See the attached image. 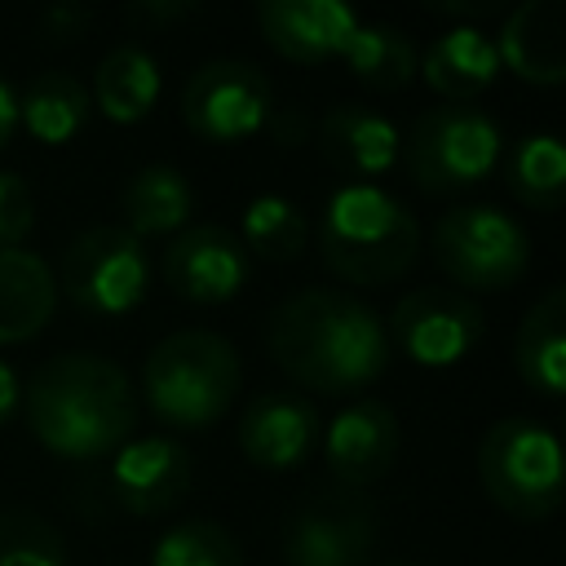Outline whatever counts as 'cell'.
<instances>
[{"instance_id":"obj_1","label":"cell","mask_w":566,"mask_h":566,"mask_svg":"<svg viewBox=\"0 0 566 566\" xmlns=\"http://www.w3.org/2000/svg\"><path fill=\"white\" fill-rule=\"evenodd\" d=\"M265 349L301 389L345 398L385 376L394 345L385 318L354 292L305 287L270 310Z\"/></svg>"},{"instance_id":"obj_2","label":"cell","mask_w":566,"mask_h":566,"mask_svg":"<svg viewBox=\"0 0 566 566\" xmlns=\"http://www.w3.org/2000/svg\"><path fill=\"white\" fill-rule=\"evenodd\" d=\"M31 438L57 460H106L137 424V389L128 371L102 354L71 349L44 358L22 385Z\"/></svg>"},{"instance_id":"obj_3","label":"cell","mask_w":566,"mask_h":566,"mask_svg":"<svg viewBox=\"0 0 566 566\" xmlns=\"http://www.w3.org/2000/svg\"><path fill=\"white\" fill-rule=\"evenodd\" d=\"M318 256L336 279L354 287H385L416 265L420 221L389 190L345 181L323 208Z\"/></svg>"},{"instance_id":"obj_4","label":"cell","mask_w":566,"mask_h":566,"mask_svg":"<svg viewBox=\"0 0 566 566\" xmlns=\"http://www.w3.org/2000/svg\"><path fill=\"white\" fill-rule=\"evenodd\" d=\"M243 363L239 349L208 327L168 332L142 363V398L168 429H208L239 398Z\"/></svg>"},{"instance_id":"obj_5","label":"cell","mask_w":566,"mask_h":566,"mask_svg":"<svg viewBox=\"0 0 566 566\" xmlns=\"http://www.w3.org/2000/svg\"><path fill=\"white\" fill-rule=\"evenodd\" d=\"M478 478L495 509L517 522H544L562 504V442L544 420L504 416L478 442Z\"/></svg>"},{"instance_id":"obj_6","label":"cell","mask_w":566,"mask_h":566,"mask_svg":"<svg viewBox=\"0 0 566 566\" xmlns=\"http://www.w3.org/2000/svg\"><path fill=\"white\" fill-rule=\"evenodd\" d=\"M504 133L495 115L473 102H447L424 111L402 137V168L429 195H451L486 181L500 164Z\"/></svg>"},{"instance_id":"obj_7","label":"cell","mask_w":566,"mask_h":566,"mask_svg":"<svg viewBox=\"0 0 566 566\" xmlns=\"http://www.w3.org/2000/svg\"><path fill=\"white\" fill-rule=\"evenodd\" d=\"M433 261L455 292H504L513 287L531 265V234L526 226L495 208V203H460L433 221L429 234Z\"/></svg>"},{"instance_id":"obj_8","label":"cell","mask_w":566,"mask_h":566,"mask_svg":"<svg viewBox=\"0 0 566 566\" xmlns=\"http://www.w3.org/2000/svg\"><path fill=\"white\" fill-rule=\"evenodd\" d=\"M57 296L88 318H124L146 301L150 261L146 248L124 226H88L62 248Z\"/></svg>"},{"instance_id":"obj_9","label":"cell","mask_w":566,"mask_h":566,"mask_svg":"<svg viewBox=\"0 0 566 566\" xmlns=\"http://www.w3.org/2000/svg\"><path fill=\"white\" fill-rule=\"evenodd\" d=\"M181 119L212 146H234L265 133L279 119L274 84L256 62L217 57L203 62L181 88Z\"/></svg>"},{"instance_id":"obj_10","label":"cell","mask_w":566,"mask_h":566,"mask_svg":"<svg viewBox=\"0 0 566 566\" xmlns=\"http://www.w3.org/2000/svg\"><path fill=\"white\" fill-rule=\"evenodd\" d=\"M482 327H486L482 305L455 287H416L394 305L385 323L389 345L420 367H455L460 358L473 354Z\"/></svg>"},{"instance_id":"obj_11","label":"cell","mask_w":566,"mask_h":566,"mask_svg":"<svg viewBox=\"0 0 566 566\" xmlns=\"http://www.w3.org/2000/svg\"><path fill=\"white\" fill-rule=\"evenodd\" d=\"M159 274L177 296L195 305H221L243 292L252 274V256L239 243V234L226 226H186L168 239L159 256Z\"/></svg>"},{"instance_id":"obj_12","label":"cell","mask_w":566,"mask_h":566,"mask_svg":"<svg viewBox=\"0 0 566 566\" xmlns=\"http://www.w3.org/2000/svg\"><path fill=\"white\" fill-rule=\"evenodd\" d=\"M318 447L340 486H371L398 460V411L385 398H354L323 424Z\"/></svg>"},{"instance_id":"obj_13","label":"cell","mask_w":566,"mask_h":566,"mask_svg":"<svg viewBox=\"0 0 566 566\" xmlns=\"http://www.w3.org/2000/svg\"><path fill=\"white\" fill-rule=\"evenodd\" d=\"M111 495L124 513L159 517L190 491V451L172 433H142L128 438L111 455Z\"/></svg>"},{"instance_id":"obj_14","label":"cell","mask_w":566,"mask_h":566,"mask_svg":"<svg viewBox=\"0 0 566 566\" xmlns=\"http://www.w3.org/2000/svg\"><path fill=\"white\" fill-rule=\"evenodd\" d=\"M318 438H323L318 407L287 389L256 394L239 420V451L270 473L301 469L318 451Z\"/></svg>"},{"instance_id":"obj_15","label":"cell","mask_w":566,"mask_h":566,"mask_svg":"<svg viewBox=\"0 0 566 566\" xmlns=\"http://www.w3.org/2000/svg\"><path fill=\"white\" fill-rule=\"evenodd\" d=\"M358 22L363 18L340 0H265V4H256L261 40L296 66L340 62Z\"/></svg>"},{"instance_id":"obj_16","label":"cell","mask_w":566,"mask_h":566,"mask_svg":"<svg viewBox=\"0 0 566 566\" xmlns=\"http://www.w3.org/2000/svg\"><path fill=\"white\" fill-rule=\"evenodd\" d=\"M376 517L358 500H314L283 531L287 566H367Z\"/></svg>"},{"instance_id":"obj_17","label":"cell","mask_w":566,"mask_h":566,"mask_svg":"<svg viewBox=\"0 0 566 566\" xmlns=\"http://www.w3.org/2000/svg\"><path fill=\"white\" fill-rule=\"evenodd\" d=\"M318 150L345 177H354L363 186H376V177H385L398 164L402 133L394 128L389 115L340 102L318 119Z\"/></svg>"},{"instance_id":"obj_18","label":"cell","mask_w":566,"mask_h":566,"mask_svg":"<svg viewBox=\"0 0 566 566\" xmlns=\"http://www.w3.org/2000/svg\"><path fill=\"white\" fill-rule=\"evenodd\" d=\"M424 71V84L447 97V102H473L478 93H486L500 75V53H495V40L473 27V22H460V27H447L442 35L429 40L420 66Z\"/></svg>"},{"instance_id":"obj_19","label":"cell","mask_w":566,"mask_h":566,"mask_svg":"<svg viewBox=\"0 0 566 566\" xmlns=\"http://www.w3.org/2000/svg\"><path fill=\"white\" fill-rule=\"evenodd\" d=\"M495 53H500V71H513L522 84L557 88L566 80L562 31H557L548 0H522L504 18V27L495 35Z\"/></svg>"},{"instance_id":"obj_20","label":"cell","mask_w":566,"mask_h":566,"mask_svg":"<svg viewBox=\"0 0 566 566\" xmlns=\"http://www.w3.org/2000/svg\"><path fill=\"white\" fill-rule=\"evenodd\" d=\"M57 310V279L31 248L0 252V345H22L49 327Z\"/></svg>"},{"instance_id":"obj_21","label":"cell","mask_w":566,"mask_h":566,"mask_svg":"<svg viewBox=\"0 0 566 566\" xmlns=\"http://www.w3.org/2000/svg\"><path fill=\"white\" fill-rule=\"evenodd\" d=\"M164 93V75L159 62L150 57V49L142 44H115L102 53V62L93 66V84H88V102L93 111H102L111 124H142L155 102Z\"/></svg>"},{"instance_id":"obj_22","label":"cell","mask_w":566,"mask_h":566,"mask_svg":"<svg viewBox=\"0 0 566 566\" xmlns=\"http://www.w3.org/2000/svg\"><path fill=\"white\" fill-rule=\"evenodd\" d=\"M513 367L535 394H566V287H548L531 301L513 336Z\"/></svg>"},{"instance_id":"obj_23","label":"cell","mask_w":566,"mask_h":566,"mask_svg":"<svg viewBox=\"0 0 566 566\" xmlns=\"http://www.w3.org/2000/svg\"><path fill=\"white\" fill-rule=\"evenodd\" d=\"M119 212H124V230L142 243V239H172L177 230L190 226L195 212V190L186 181L181 168L172 164H146L128 177L124 195H119Z\"/></svg>"},{"instance_id":"obj_24","label":"cell","mask_w":566,"mask_h":566,"mask_svg":"<svg viewBox=\"0 0 566 566\" xmlns=\"http://www.w3.org/2000/svg\"><path fill=\"white\" fill-rule=\"evenodd\" d=\"M88 88L71 71L35 75L18 97V128H27L40 146H66L88 124Z\"/></svg>"},{"instance_id":"obj_25","label":"cell","mask_w":566,"mask_h":566,"mask_svg":"<svg viewBox=\"0 0 566 566\" xmlns=\"http://www.w3.org/2000/svg\"><path fill=\"white\" fill-rule=\"evenodd\" d=\"M340 62L358 84H367L376 93H398V88H407L416 80L420 53H416L407 31L385 27V22H358L349 44H345V53H340Z\"/></svg>"},{"instance_id":"obj_26","label":"cell","mask_w":566,"mask_h":566,"mask_svg":"<svg viewBox=\"0 0 566 566\" xmlns=\"http://www.w3.org/2000/svg\"><path fill=\"white\" fill-rule=\"evenodd\" d=\"M509 190L531 212H557L566 199V146L557 133H531L509 155Z\"/></svg>"},{"instance_id":"obj_27","label":"cell","mask_w":566,"mask_h":566,"mask_svg":"<svg viewBox=\"0 0 566 566\" xmlns=\"http://www.w3.org/2000/svg\"><path fill=\"white\" fill-rule=\"evenodd\" d=\"M239 243L248 248V256H261V261H296L310 248V217L287 195L265 190L248 199L239 221Z\"/></svg>"},{"instance_id":"obj_28","label":"cell","mask_w":566,"mask_h":566,"mask_svg":"<svg viewBox=\"0 0 566 566\" xmlns=\"http://www.w3.org/2000/svg\"><path fill=\"white\" fill-rule=\"evenodd\" d=\"M150 566H243L234 535L221 522H177L150 548Z\"/></svg>"},{"instance_id":"obj_29","label":"cell","mask_w":566,"mask_h":566,"mask_svg":"<svg viewBox=\"0 0 566 566\" xmlns=\"http://www.w3.org/2000/svg\"><path fill=\"white\" fill-rule=\"evenodd\" d=\"M0 566H71L53 522L27 509H0Z\"/></svg>"},{"instance_id":"obj_30","label":"cell","mask_w":566,"mask_h":566,"mask_svg":"<svg viewBox=\"0 0 566 566\" xmlns=\"http://www.w3.org/2000/svg\"><path fill=\"white\" fill-rule=\"evenodd\" d=\"M35 230V195L22 172H0V252L22 248Z\"/></svg>"},{"instance_id":"obj_31","label":"cell","mask_w":566,"mask_h":566,"mask_svg":"<svg viewBox=\"0 0 566 566\" xmlns=\"http://www.w3.org/2000/svg\"><path fill=\"white\" fill-rule=\"evenodd\" d=\"M190 13H195L190 0H142V4L128 9V18L142 22V27H168V22H181Z\"/></svg>"},{"instance_id":"obj_32","label":"cell","mask_w":566,"mask_h":566,"mask_svg":"<svg viewBox=\"0 0 566 566\" xmlns=\"http://www.w3.org/2000/svg\"><path fill=\"white\" fill-rule=\"evenodd\" d=\"M84 27H88V9H80V4H57L44 13V31L53 40H80Z\"/></svg>"},{"instance_id":"obj_33","label":"cell","mask_w":566,"mask_h":566,"mask_svg":"<svg viewBox=\"0 0 566 566\" xmlns=\"http://www.w3.org/2000/svg\"><path fill=\"white\" fill-rule=\"evenodd\" d=\"M18 407H22V380H18V371L0 358V429L18 416Z\"/></svg>"},{"instance_id":"obj_34","label":"cell","mask_w":566,"mask_h":566,"mask_svg":"<svg viewBox=\"0 0 566 566\" xmlns=\"http://www.w3.org/2000/svg\"><path fill=\"white\" fill-rule=\"evenodd\" d=\"M13 133H18V93L0 80V150L13 142Z\"/></svg>"},{"instance_id":"obj_35","label":"cell","mask_w":566,"mask_h":566,"mask_svg":"<svg viewBox=\"0 0 566 566\" xmlns=\"http://www.w3.org/2000/svg\"><path fill=\"white\" fill-rule=\"evenodd\" d=\"M380 566H416V562H380Z\"/></svg>"}]
</instances>
